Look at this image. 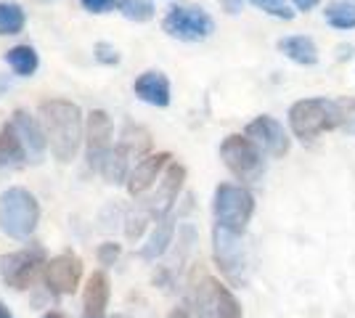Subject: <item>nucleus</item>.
I'll list each match as a JSON object with an SVG mask.
<instances>
[{
  "label": "nucleus",
  "mask_w": 355,
  "mask_h": 318,
  "mask_svg": "<svg viewBox=\"0 0 355 318\" xmlns=\"http://www.w3.org/2000/svg\"><path fill=\"white\" fill-rule=\"evenodd\" d=\"M223 165L231 170V175L244 183L257 181L263 175V152L247 136H228L220 143Z\"/></svg>",
  "instance_id": "423d86ee"
},
{
  "label": "nucleus",
  "mask_w": 355,
  "mask_h": 318,
  "mask_svg": "<svg viewBox=\"0 0 355 318\" xmlns=\"http://www.w3.org/2000/svg\"><path fill=\"white\" fill-rule=\"evenodd\" d=\"M279 51H282L286 59L297 61L302 67H313L318 64V48L313 43L308 35H289L279 40Z\"/></svg>",
  "instance_id": "a211bd4d"
},
{
  "label": "nucleus",
  "mask_w": 355,
  "mask_h": 318,
  "mask_svg": "<svg viewBox=\"0 0 355 318\" xmlns=\"http://www.w3.org/2000/svg\"><path fill=\"white\" fill-rule=\"evenodd\" d=\"M40 223V204L35 194L21 186H11L0 194V231L16 242H24Z\"/></svg>",
  "instance_id": "f03ea898"
},
{
  "label": "nucleus",
  "mask_w": 355,
  "mask_h": 318,
  "mask_svg": "<svg viewBox=\"0 0 355 318\" xmlns=\"http://www.w3.org/2000/svg\"><path fill=\"white\" fill-rule=\"evenodd\" d=\"M289 125L295 138H300L302 143L315 141L321 133H329L342 125L340 104L326 98H302L289 109Z\"/></svg>",
  "instance_id": "7ed1b4c3"
},
{
  "label": "nucleus",
  "mask_w": 355,
  "mask_h": 318,
  "mask_svg": "<svg viewBox=\"0 0 355 318\" xmlns=\"http://www.w3.org/2000/svg\"><path fill=\"white\" fill-rule=\"evenodd\" d=\"M130 162H133V154L128 152L122 143H117L112 152H109V157L104 159V165H101V175H104L106 183H125L128 178H130Z\"/></svg>",
  "instance_id": "aec40b11"
},
{
  "label": "nucleus",
  "mask_w": 355,
  "mask_h": 318,
  "mask_svg": "<svg viewBox=\"0 0 355 318\" xmlns=\"http://www.w3.org/2000/svg\"><path fill=\"white\" fill-rule=\"evenodd\" d=\"M24 157H27V149H24L19 130L14 127V122H6L0 127V167L19 165Z\"/></svg>",
  "instance_id": "412c9836"
},
{
  "label": "nucleus",
  "mask_w": 355,
  "mask_h": 318,
  "mask_svg": "<svg viewBox=\"0 0 355 318\" xmlns=\"http://www.w3.org/2000/svg\"><path fill=\"white\" fill-rule=\"evenodd\" d=\"M119 252H122V249H119V244L104 242L101 247H98V252H96V255H98V263H101V265H114L117 258H119Z\"/></svg>",
  "instance_id": "c85d7f7f"
},
{
  "label": "nucleus",
  "mask_w": 355,
  "mask_h": 318,
  "mask_svg": "<svg viewBox=\"0 0 355 318\" xmlns=\"http://www.w3.org/2000/svg\"><path fill=\"white\" fill-rule=\"evenodd\" d=\"M173 233H175V220H173L170 215H164V218H159V220H154V231H151L148 242L144 244L141 255H144L146 260L162 258L164 252H167V247L173 244Z\"/></svg>",
  "instance_id": "6ab92c4d"
},
{
  "label": "nucleus",
  "mask_w": 355,
  "mask_h": 318,
  "mask_svg": "<svg viewBox=\"0 0 355 318\" xmlns=\"http://www.w3.org/2000/svg\"><path fill=\"white\" fill-rule=\"evenodd\" d=\"M43 252L40 249H19V252H8L0 258V279L6 281V287L11 289H30L37 279L40 268H45Z\"/></svg>",
  "instance_id": "6e6552de"
},
{
  "label": "nucleus",
  "mask_w": 355,
  "mask_h": 318,
  "mask_svg": "<svg viewBox=\"0 0 355 318\" xmlns=\"http://www.w3.org/2000/svg\"><path fill=\"white\" fill-rule=\"evenodd\" d=\"M109 297H112V284L104 271H93L85 281V292H83V313L85 318H106V308H109Z\"/></svg>",
  "instance_id": "dca6fc26"
},
{
  "label": "nucleus",
  "mask_w": 355,
  "mask_h": 318,
  "mask_svg": "<svg viewBox=\"0 0 355 318\" xmlns=\"http://www.w3.org/2000/svg\"><path fill=\"white\" fill-rule=\"evenodd\" d=\"M183 181H186V167L180 165V162H170L167 170L162 173V181H159L157 194L148 199V204H146V210L151 212L154 220L170 215V207L175 204L178 194H180V188H183Z\"/></svg>",
  "instance_id": "ddd939ff"
},
{
  "label": "nucleus",
  "mask_w": 355,
  "mask_h": 318,
  "mask_svg": "<svg viewBox=\"0 0 355 318\" xmlns=\"http://www.w3.org/2000/svg\"><path fill=\"white\" fill-rule=\"evenodd\" d=\"M292 3H295L300 11H311V8H315L321 0H292Z\"/></svg>",
  "instance_id": "2f4dec72"
},
{
  "label": "nucleus",
  "mask_w": 355,
  "mask_h": 318,
  "mask_svg": "<svg viewBox=\"0 0 355 318\" xmlns=\"http://www.w3.org/2000/svg\"><path fill=\"white\" fill-rule=\"evenodd\" d=\"M40 318H67L64 313H59V310H48V313H43Z\"/></svg>",
  "instance_id": "72a5a7b5"
},
{
  "label": "nucleus",
  "mask_w": 355,
  "mask_h": 318,
  "mask_svg": "<svg viewBox=\"0 0 355 318\" xmlns=\"http://www.w3.org/2000/svg\"><path fill=\"white\" fill-rule=\"evenodd\" d=\"M173 162V154L159 152V154H148L141 162H135L130 170V178H128V191L130 197H144L148 188H154L159 175H162L167 165Z\"/></svg>",
  "instance_id": "4468645a"
},
{
  "label": "nucleus",
  "mask_w": 355,
  "mask_h": 318,
  "mask_svg": "<svg viewBox=\"0 0 355 318\" xmlns=\"http://www.w3.org/2000/svg\"><path fill=\"white\" fill-rule=\"evenodd\" d=\"M326 21L334 30H355V3L334 0L326 6Z\"/></svg>",
  "instance_id": "b1692460"
},
{
  "label": "nucleus",
  "mask_w": 355,
  "mask_h": 318,
  "mask_svg": "<svg viewBox=\"0 0 355 318\" xmlns=\"http://www.w3.org/2000/svg\"><path fill=\"white\" fill-rule=\"evenodd\" d=\"M191 310L196 318H244L236 294L212 276H202L193 284Z\"/></svg>",
  "instance_id": "39448f33"
},
{
  "label": "nucleus",
  "mask_w": 355,
  "mask_h": 318,
  "mask_svg": "<svg viewBox=\"0 0 355 318\" xmlns=\"http://www.w3.org/2000/svg\"><path fill=\"white\" fill-rule=\"evenodd\" d=\"M27 24L24 8L14 0H0V35H19Z\"/></svg>",
  "instance_id": "5701e85b"
},
{
  "label": "nucleus",
  "mask_w": 355,
  "mask_h": 318,
  "mask_svg": "<svg viewBox=\"0 0 355 318\" xmlns=\"http://www.w3.org/2000/svg\"><path fill=\"white\" fill-rule=\"evenodd\" d=\"M80 3L90 14H109L119 6V0H80Z\"/></svg>",
  "instance_id": "c756f323"
},
{
  "label": "nucleus",
  "mask_w": 355,
  "mask_h": 318,
  "mask_svg": "<svg viewBox=\"0 0 355 318\" xmlns=\"http://www.w3.org/2000/svg\"><path fill=\"white\" fill-rule=\"evenodd\" d=\"M212 242H215V263L225 273V279L236 287L247 284V260H244V249L239 244V236L228 233L225 228L215 226Z\"/></svg>",
  "instance_id": "1a4fd4ad"
},
{
  "label": "nucleus",
  "mask_w": 355,
  "mask_h": 318,
  "mask_svg": "<svg viewBox=\"0 0 355 318\" xmlns=\"http://www.w3.org/2000/svg\"><path fill=\"white\" fill-rule=\"evenodd\" d=\"M162 30L183 43H196V40H205L215 30V21L207 11L196 8V6H175L170 8L167 16L162 19Z\"/></svg>",
  "instance_id": "0eeeda50"
},
{
  "label": "nucleus",
  "mask_w": 355,
  "mask_h": 318,
  "mask_svg": "<svg viewBox=\"0 0 355 318\" xmlns=\"http://www.w3.org/2000/svg\"><path fill=\"white\" fill-rule=\"evenodd\" d=\"M93 56H96L98 64H104V67H114V64H119V51L112 46V43H96Z\"/></svg>",
  "instance_id": "bb28decb"
},
{
  "label": "nucleus",
  "mask_w": 355,
  "mask_h": 318,
  "mask_svg": "<svg viewBox=\"0 0 355 318\" xmlns=\"http://www.w3.org/2000/svg\"><path fill=\"white\" fill-rule=\"evenodd\" d=\"M0 318H16L14 313H11V310H8L6 305H3V300H0Z\"/></svg>",
  "instance_id": "473e14b6"
},
{
  "label": "nucleus",
  "mask_w": 355,
  "mask_h": 318,
  "mask_svg": "<svg viewBox=\"0 0 355 318\" xmlns=\"http://www.w3.org/2000/svg\"><path fill=\"white\" fill-rule=\"evenodd\" d=\"M114 146H112V117L104 109H93L85 122V157H88V167L101 170L104 159L109 157Z\"/></svg>",
  "instance_id": "9b49d317"
},
{
  "label": "nucleus",
  "mask_w": 355,
  "mask_h": 318,
  "mask_svg": "<svg viewBox=\"0 0 355 318\" xmlns=\"http://www.w3.org/2000/svg\"><path fill=\"white\" fill-rule=\"evenodd\" d=\"M6 61H8V67L14 69V75H19V77H32L37 72V67H40L37 51L32 46H14L6 53Z\"/></svg>",
  "instance_id": "4be33fe9"
},
{
  "label": "nucleus",
  "mask_w": 355,
  "mask_h": 318,
  "mask_svg": "<svg viewBox=\"0 0 355 318\" xmlns=\"http://www.w3.org/2000/svg\"><path fill=\"white\" fill-rule=\"evenodd\" d=\"M114 318H125V316H114Z\"/></svg>",
  "instance_id": "f704fd0d"
},
{
  "label": "nucleus",
  "mask_w": 355,
  "mask_h": 318,
  "mask_svg": "<svg viewBox=\"0 0 355 318\" xmlns=\"http://www.w3.org/2000/svg\"><path fill=\"white\" fill-rule=\"evenodd\" d=\"M45 287L51 289L53 294L67 297L74 294L80 287V279H83V260L74 252H61L56 258H51L43 268Z\"/></svg>",
  "instance_id": "9d476101"
},
{
  "label": "nucleus",
  "mask_w": 355,
  "mask_h": 318,
  "mask_svg": "<svg viewBox=\"0 0 355 318\" xmlns=\"http://www.w3.org/2000/svg\"><path fill=\"white\" fill-rule=\"evenodd\" d=\"M40 125L48 138V146L59 162H72L83 141H85V125H83V109L67 101V98H51L40 104Z\"/></svg>",
  "instance_id": "f257e3e1"
},
{
  "label": "nucleus",
  "mask_w": 355,
  "mask_h": 318,
  "mask_svg": "<svg viewBox=\"0 0 355 318\" xmlns=\"http://www.w3.org/2000/svg\"><path fill=\"white\" fill-rule=\"evenodd\" d=\"M252 6H257L260 11H266L270 16H279V19H292L295 11L286 6V0H250Z\"/></svg>",
  "instance_id": "a878e982"
},
{
  "label": "nucleus",
  "mask_w": 355,
  "mask_h": 318,
  "mask_svg": "<svg viewBox=\"0 0 355 318\" xmlns=\"http://www.w3.org/2000/svg\"><path fill=\"white\" fill-rule=\"evenodd\" d=\"M212 212H215V226L225 228L234 236H241L250 226L252 215H254V197L244 186L220 183L215 188Z\"/></svg>",
  "instance_id": "20e7f679"
},
{
  "label": "nucleus",
  "mask_w": 355,
  "mask_h": 318,
  "mask_svg": "<svg viewBox=\"0 0 355 318\" xmlns=\"http://www.w3.org/2000/svg\"><path fill=\"white\" fill-rule=\"evenodd\" d=\"M119 11L130 21H148L154 16V6L148 0H119Z\"/></svg>",
  "instance_id": "393cba45"
},
{
  "label": "nucleus",
  "mask_w": 355,
  "mask_h": 318,
  "mask_svg": "<svg viewBox=\"0 0 355 318\" xmlns=\"http://www.w3.org/2000/svg\"><path fill=\"white\" fill-rule=\"evenodd\" d=\"M14 127L19 130V136L24 141V149H27V159L30 162H43V154L48 149V138L43 133V125L40 120H35L27 109H16L14 112Z\"/></svg>",
  "instance_id": "2eb2a0df"
},
{
  "label": "nucleus",
  "mask_w": 355,
  "mask_h": 318,
  "mask_svg": "<svg viewBox=\"0 0 355 318\" xmlns=\"http://www.w3.org/2000/svg\"><path fill=\"white\" fill-rule=\"evenodd\" d=\"M340 112H342V125L355 133V98H340Z\"/></svg>",
  "instance_id": "cd10ccee"
},
{
  "label": "nucleus",
  "mask_w": 355,
  "mask_h": 318,
  "mask_svg": "<svg viewBox=\"0 0 355 318\" xmlns=\"http://www.w3.org/2000/svg\"><path fill=\"white\" fill-rule=\"evenodd\" d=\"M170 318H196L193 316L191 308H186V305H180V308H175L173 313H170Z\"/></svg>",
  "instance_id": "7c9ffc66"
},
{
  "label": "nucleus",
  "mask_w": 355,
  "mask_h": 318,
  "mask_svg": "<svg viewBox=\"0 0 355 318\" xmlns=\"http://www.w3.org/2000/svg\"><path fill=\"white\" fill-rule=\"evenodd\" d=\"M133 91L141 101H146L151 106H159V109L170 106V80H167V75L157 72V69H148V72L138 77Z\"/></svg>",
  "instance_id": "f3484780"
},
{
  "label": "nucleus",
  "mask_w": 355,
  "mask_h": 318,
  "mask_svg": "<svg viewBox=\"0 0 355 318\" xmlns=\"http://www.w3.org/2000/svg\"><path fill=\"white\" fill-rule=\"evenodd\" d=\"M244 136L250 138V141H254L260 152L270 154V157H276V159L286 157V152H289V136H286V130L282 127V122L268 117V114L254 117V120L247 125Z\"/></svg>",
  "instance_id": "f8f14e48"
}]
</instances>
